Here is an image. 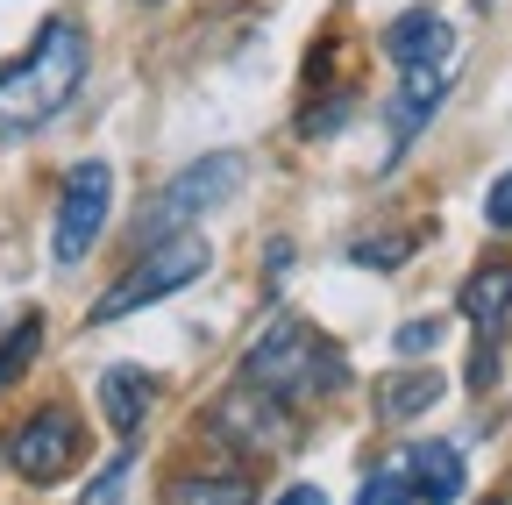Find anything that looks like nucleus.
<instances>
[{"instance_id":"nucleus-1","label":"nucleus","mask_w":512,"mask_h":505,"mask_svg":"<svg viewBox=\"0 0 512 505\" xmlns=\"http://www.w3.org/2000/svg\"><path fill=\"white\" fill-rule=\"evenodd\" d=\"M79 79H86V29L57 15L36 29V43L15 65H0V136H29L43 121H57L72 107Z\"/></svg>"},{"instance_id":"nucleus-2","label":"nucleus","mask_w":512,"mask_h":505,"mask_svg":"<svg viewBox=\"0 0 512 505\" xmlns=\"http://www.w3.org/2000/svg\"><path fill=\"white\" fill-rule=\"evenodd\" d=\"M242 385L271 392V399H285V406H313V399H335V392L349 385V363H342L328 342H320L306 321L278 313V321L249 342V356H242Z\"/></svg>"},{"instance_id":"nucleus-3","label":"nucleus","mask_w":512,"mask_h":505,"mask_svg":"<svg viewBox=\"0 0 512 505\" xmlns=\"http://www.w3.org/2000/svg\"><path fill=\"white\" fill-rule=\"evenodd\" d=\"M207 264H214V249H207L200 235H164V242L150 249V257H136V264H128V278H114V285L93 299V313H86V321H93V328L128 321V313H143V306H157V299L185 292L192 278H207Z\"/></svg>"},{"instance_id":"nucleus-4","label":"nucleus","mask_w":512,"mask_h":505,"mask_svg":"<svg viewBox=\"0 0 512 505\" xmlns=\"http://www.w3.org/2000/svg\"><path fill=\"white\" fill-rule=\"evenodd\" d=\"M235 185H242V157L235 150H214V157H200V164H185L164 193L150 200V214H143V242H164V235H185L200 214H214L221 200H235Z\"/></svg>"},{"instance_id":"nucleus-5","label":"nucleus","mask_w":512,"mask_h":505,"mask_svg":"<svg viewBox=\"0 0 512 505\" xmlns=\"http://www.w3.org/2000/svg\"><path fill=\"white\" fill-rule=\"evenodd\" d=\"M107 207H114V171H107L100 157H86V164L64 171V185H57V228H50V257H57L64 271L86 264V249H93L100 228H107Z\"/></svg>"},{"instance_id":"nucleus-6","label":"nucleus","mask_w":512,"mask_h":505,"mask_svg":"<svg viewBox=\"0 0 512 505\" xmlns=\"http://www.w3.org/2000/svg\"><path fill=\"white\" fill-rule=\"evenodd\" d=\"M86 449V434H79V413L72 406H36L15 434H8V463L22 484H57L64 470L79 463Z\"/></svg>"},{"instance_id":"nucleus-7","label":"nucleus","mask_w":512,"mask_h":505,"mask_svg":"<svg viewBox=\"0 0 512 505\" xmlns=\"http://www.w3.org/2000/svg\"><path fill=\"white\" fill-rule=\"evenodd\" d=\"M207 427L228 441V449H249V456H271V449H285L292 441V406L285 399H271V392H256V385H235L214 399V413H207Z\"/></svg>"},{"instance_id":"nucleus-8","label":"nucleus","mask_w":512,"mask_h":505,"mask_svg":"<svg viewBox=\"0 0 512 505\" xmlns=\"http://www.w3.org/2000/svg\"><path fill=\"white\" fill-rule=\"evenodd\" d=\"M448 50H456V29H448V15H441V8H406L392 29H384V57H392L399 72L448 65Z\"/></svg>"},{"instance_id":"nucleus-9","label":"nucleus","mask_w":512,"mask_h":505,"mask_svg":"<svg viewBox=\"0 0 512 505\" xmlns=\"http://www.w3.org/2000/svg\"><path fill=\"white\" fill-rule=\"evenodd\" d=\"M448 100V72L441 65H420V72H406L399 79V93H392V107H384V121H392V157L427 129V114Z\"/></svg>"},{"instance_id":"nucleus-10","label":"nucleus","mask_w":512,"mask_h":505,"mask_svg":"<svg viewBox=\"0 0 512 505\" xmlns=\"http://www.w3.org/2000/svg\"><path fill=\"white\" fill-rule=\"evenodd\" d=\"M150 399H157V385H150V377H143L136 363H114V370H100V413H107V427H114L121 441H136V434H143Z\"/></svg>"},{"instance_id":"nucleus-11","label":"nucleus","mask_w":512,"mask_h":505,"mask_svg":"<svg viewBox=\"0 0 512 505\" xmlns=\"http://www.w3.org/2000/svg\"><path fill=\"white\" fill-rule=\"evenodd\" d=\"M406 477H413V498L456 505L463 498V449H448V441H420V449L406 456Z\"/></svg>"},{"instance_id":"nucleus-12","label":"nucleus","mask_w":512,"mask_h":505,"mask_svg":"<svg viewBox=\"0 0 512 505\" xmlns=\"http://www.w3.org/2000/svg\"><path fill=\"white\" fill-rule=\"evenodd\" d=\"M505 313H512V264H477L463 278V321L477 335H498Z\"/></svg>"},{"instance_id":"nucleus-13","label":"nucleus","mask_w":512,"mask_h":505,"mask_svg":"<svg viewBox=\"0 0 512 505\" xmlns=\"http://www.w3.org/2000/svg\"><path fill=\"white\" fill-rule=\"evenodd\" d=\"M441 399V377L434 370H406V377H384V392H377V420H413V413H427Z\"/></svg>"},{"instance_id":"nucleus-14","label":"nucleus","mask_w":512,"mask_h":505,"mask_svg":"<svg viewBox=\"0 0 512 505\" xmlns=\"http://www.w3.org/2000/svg\"><path fill=\"white\" fill-rule=\"evenodd\" d=\"M164 505H249V484L242 477H178Z\"/></svg>"},{"instance_id":"nucleus-15","label":"nucleus","mask_w":512,"mask_h":505,"mask_svg":"<svg viewBox=\"0 0 512 505\" xmlns=\"http://www.w3.org/2000/svg\"><path fill=\"white\" fill-rule=\"evenodd\" d=\"M36 349H43V321H36V313H22V321L0 335V385H15V377L29 370Z\"/></svg>"},{"instance_id":"nucleus-16","label":"nucleus","mask_w":512,"mask_h":505,"mask_svg":"<svg viewBox=\"0 0 512 505\" xmlns=\"http://www.w3.org/2000/svg\"><path fill=\"white\" fill-rule=\"evenodd\" d=\"M413 249H420V235H363L349 257H356V264H370V271H392L399 257H413Z\"/></svg>"},{"instance_id":"nucleus-17","label":"nucleus","mask_w":512,"mask_h":505,"mask_svg":"<svg viewBox=\"0 0 512 505\" xmlns=\"http://www.w3.org/2000/svg\"><path fill=\"white\" fill-rule=\"evenodd\" d=\"M128 470H136V456H128V441H121V456L93 477V491L79 498V505H121V491H128Z\"/></svg>"},{"instance_id":"nucleus-18","label":"nucleus","mask_w":512,"mask_h":505,"mask_svg":"<svg viewBox=\"0 0 512 505\" xmlns=\"http://www.w3.org/2000/svg\"><path fill=\"white\" fill-rule=\"evenodd\" d=\"M413 498V477L406 470H377L363 491H356V505H406Z\"/></svg>"},{"instance_id":"nucleus-19","label":"nucleus","mask_w":512,"mask_h":505,"mask_svg":"<svg viewBox=\"0 0 512 505\" xmlns=\"http://www.w3.org/2000/svg\"><path fill=\"white\" fill-rule=\"evenodd\" d=\"M434 342H441V321H406V328L392 335V349H399V356H427Z\"/></svg>"},{"instance_id":"nucleus-20","label":"nucleus","mask_w":512,"mask_h":505,"mask_svg":"<svg viewBox=\"0 0 512 505\" xmlns=\"http://www.w3.org/2000/svg\"><path fill=\"white\" fill-rule=\"evenodd\" d=\"M484 221L512 235V171H498V185H491V200H484Z\"/></svg>"},{"instance_id":"nucleus-21","label":"nucleus","mask_w":512,"mask_h":505,"mask_svg":"<svg viewBox=\"0 0 512 505\" xmlns=\"http://www.w3.org/2000/svg\"><path fill=\"white\" fill-rule=\"evenodd\" d=\"M278 505H328V491H320V484H292V491H278Z\"/></svg>"},{"instance_id":"nucleus-22","label":"nucleus","mask_w":512,"mask_h":505,"mask_svg":"<svg viewBox=\"0 0 512 505\" xmlns=\"http://www.w3.org/2000/svg\"><path fill=\"white\" fill-rule=\"evenodd\" d=\"M143 8H157V0H143Z\"/></svg>"}]
</instances>
